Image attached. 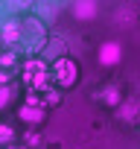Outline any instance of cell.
I'll return each mask as SVG.
<instances>
[{
	"label": "cell",
	"mask_w": 140,
	"mask_h": 149,
	"mask_svg": "<svg viewBox=\"0 0 140 149\" xmlns=\"http://www.w3.org/2000/svg\"><path fill=\"white\" fill-rule=\"evenodd\" d=\"M102 100H105V102H111V105H120V100H123V97H120V91H117V88H108V91L102 94Z\"/></svg>",
	"instance_id": "8992f818"
},
{
	"label": "cell",
	"mask_w": 140,
	"mask_h": 149,
	"mask_svg": "<svg viewBox=\"0 0 140 149\" xmlns=\"http://www.w3.org/2000/svg\"><path fill=\"white\" fill-rule=\"evenodd\" d=\"M21 117H24V120H35V123H38V120H44V111H41V108H24V111H21Z\"/></svg>",
	"instance_id": "5b68a950"
},
{
	"label": "cell",
	"mask_w": 140,
	"mask_h": 149,
	"mask_svg": "<svg viewBox=\"0 0 140 149\" xmlns=\"http://www.w3.org/2000/svg\"><path fill=\"white\" fill-rule=\"evenodd\" d=\"M120 56H123V50H120V44H117V41H105V44L99 47V61H102L105 67L117 64V61H120Z\"/></svg>",
	"instance_id": "7a4b0ae2"
},
{
	"label": "cell",
	"mask_w": 140,
	"mask_h": 149,
	"mask_svg": "<svg viewBox=\"0 0 140 149\" xmlns=\"http://www.w3.org/2000/svg\"><path fill=\"white\" fill-rule=\"evenodd\" d=\"M53 73H55V79H58L61 88H70V85H76V79H79V64H76V58H58L55 67H53Z\"/></svg>",
	"instance_id": "6da1fadb"
},
{
	"label": "cell",
	"mask_w": 140,
	"mask_h": 149,
	"mask_svg": "<svg viewBox=\"0 0 140 149\" xmlns=\"http://www.w3.org/2000/svg\"><path fill=\"white\" fill-rule=\"evenodd\" d=\"M137 111H140V102H125L120 114H123L125 120H134V117H137Z\"/></svg>",
	"instance_id": "277c9868"
},
{
	"label": "cell",
	"mask_w": 140,
	"mask_h": 149,
	"mask_svg": "<svg viewBox=\"0 0 140 149\" xmlns=\"http://www.w3.org/2000/svg\"><path fill=\"white\" fill-rule=\"evenodd\" d=\"M73 12H76L82 21H88L91 15H96V6H94V3H76V6H73Z\"/></svg>",
	"instance_id": "3957f363"
}]
</instances>
